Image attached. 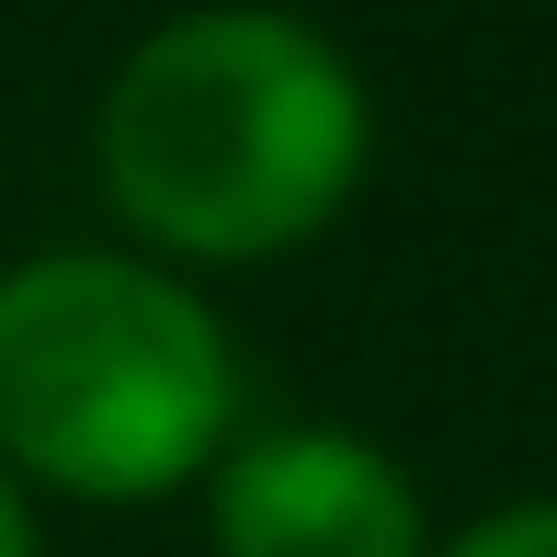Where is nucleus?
I'll return each instance as SVG.
<instances>
[{
  "mask_svg": "<svg viewBox=\"0 0 557 557\" xmlns=\"http://www.w3.org/2000/svg\"><path fill=\"white\" fill-rule=\"evenodd\" d=\"M91 160L160 262H273L364 183V81L319 23L206 0L103 81Z\"/></svg>",
  "mask_w": 557,
  "mask_h": 557,
  "instance_id": "1",
  "label": "nucleus"
},
{
  "mask_svg": "<svg viewBox=\"0 0 557 557\" xmlns=\"http://www.w3.org/2000/svg\"><path fill=\"white\" fill-rule=\"evenodd\" d=\"M239 444V352L160 262L35 250L0 273V467L69 500H171Z\"/></svg>",
  "mask_w": 557,
  "mask_h": 557,
  "instance_id": "2",
  "label": "nucleus"
},
{
  "mask_svg": "<svg viewBox=\"0 0 557 557\" xmlns=\"http://www.w3.org/2000/svg\"><path fill=\"white\" fill-rule=\"evenodd\" d=\"M216 557H433L421 490L387 444L342 421H273L206 467Z\"/></svg>",
  "mask_w": 557,
  "mask_h": 557,
  "instance_id": "3",
  "label": "nucleus"
},
{
  "mask_svg": "<svg viewBox=\"0 0 557 557\" xmlns=\"http://www.w3.org/2000/svg\"><path fill=\"white\" fill-rule=\"evenodd\" d=\"M444 557H557V500H512V512L467 523Z\"/></svg>",
  "mask_w": 557,
  "mask_h": 557,
  "instance_id": "4",
  "label": "nucleus"
},
{
  "mask_svg": "<svg viewBox=\"0 0 557 557\" xmlns=\"http://www.w3.org/2000/svg\"><path fill=\"white\" fill-rule=\"evenodd\" d=\"M0 557H35V512H23V478L0 467Z\"/></svg>",
  "mask_w": 557,
  "mask_h": 557,
  "instance_id": "5",
  "label": "nucleus"
}]
</instances>
